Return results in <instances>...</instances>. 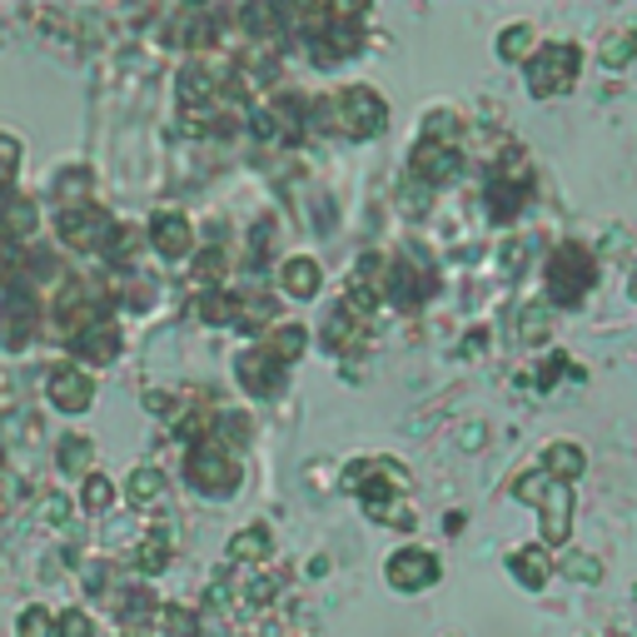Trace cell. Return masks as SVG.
Wrapping results in <instances>:
<instances>
[{
	"label": "cell",
	"instance_id": "9",
	"mask_svg": "<svg viewBox=\"0 0 637 637\" xmlns=\"http://www.w3.org/2000/svg\"><path fill=\"white\" fill-rule=\"evenodd\" d=\"M239 378H244L249 394L270 399V394H280V384H284V364L270 354V349H249V354L239 359Z\"/></svg>",
	"mask_w": 637,
	"mask_h": 637
},
{
	"label": "cell",
	"instance_id": "24",
	"mask_svg": "<svg viewBox=\"0 0 637 637\" xmlns=\"http://www.w3.org/2000/svg\"><path fill=\"white\" fill-rule=\"evenodd\" d=\"M110 498H115V488L105 478H90L86 484V508H110Z\"/></svg>",
	"mask_w": 637,
	"mask_h": 637
},
{
	"label": "cell",
	"instance_id": "12",
	"mask_svg": "<svg viewBox=\"0 0 637 637\" xmlns=\"http://www.w3.org/2000/svg\"><path fill=\"white\" fill-rule=\"evenodd\" d=\"M150 239L164 260H180V254H190V219H184L180 209H160V215L150 219Z\"/></svg>",
	"mask_w": 637,
	"mask_h": 637
},
{
	"label": "cell",
	"instance_id": "22",
	"mask_svg": "<svg viewBox=\"0 0 637 637\" xmlns=\"http://www.w3.org/2000/svg\"><path fill=\"white\" fill-rule=\"evenodd\" d=\"M528 25H513V31H508L503 35V45H498V55H503V60H519V55H523V45H528Z\"/></svg>",
	"mask_w": 637,
	"mask_h": 637
},
{
	"label": "cell",
	"instance_id": "23",
	"mask_svg": "<svg viewBox=\"0 0 637 637\" xmlns=\"http://www.w3.org/2000/svg\"><path fill=\"white\" fill-rule=\"evenodd\" d=\"M633 50H637V35H613V45L603 50V66H623Z\"/></svg>",
	"mask_w": 637,
	"mask_h": 637
},
{
	"label": "cell",
	"instance_id": "3",
	"mask_svg": "<svg viewBox=\"0 0 637 637\" xmlns=\"http://www.w3.org/2000/svg\"><path fill=\"white\" fill-rule=\"evenodd\" d=\"M184 474H190V484L200 488V493H235V478H239V468H235V458L219 448V439H205V443H195L190 448V464H184Z\"/></svg>",
	"mask_w": 637,
	"mask_h": 637
},
{
	"label": "cell",
	"instance_id": "11",
	"mask_svg": "<svg viewBox=\"0 0 637 637\" xmlns=\"http://www.w3.org/2000/svg\"><path fill=\"white\" fill-rule=\"evenodd\" d=\"M70 349H76V359H90V364H110V359L120 354V329L110 325V319H95V325H86L76 339H70Z\"/></svg>",
	"mask_w": 637,
	"mask_h": 637
},
{
	"label": "cell",
	"instance_id": "26",
	"mask_svg": "<svg viewBox=\"0 0 637 637\" xmlns=\"http://www.w3.org/2000/svg\"><path fill=\"white\" fill-rule=\"evenodd\" d=\"M140 553H145V568H150V572H160V568H164V538H150Z\"/></svg>",
	"mask_w": 637,
	"mask_h": 637
},
{
	"label": "cell",
	"instance_id": "10",
	"mask_svg": "<svg viewBox=\"0 0 637 637\" xmlns=\"http://www.w3.org/2000/svg\"><path fill=\"white\" fill-rule=\"evenodd\" d=\"M458 150L454 145H439L433 135H423L419 145H413V170L423 174V180H433V184H443V180H454L458 174Z\"/></svg>",
	"mask_w": 637,
	"mask_h": 637
},
{
	"label": "cell",
	"instance_id": "6",
	"mask_svg": "<svg viewBox=\"0 0 637 637\" xmlns=\"http://www.w3.org/2000/svg\"><path fill=\"white\" fill-rule=\"evenodd\" d=\"M389 583L399 588V593H419V588L439 583V562H433V553H423V548H399L389 558Z\"/></svg>",
	"mask_w": 637,
	"mask_h": 637
},
{
	"label": "cell",
	"instance_id": "2",
	"mask_svg": "<svg viewBox=\"0 0 637 637\" xmlns=\"http://www.w3.org/2000/svg\"><path fill=\"white\" fill-rule=\"evenodd\" d=\"M593 284V254L578 244H558V254L548 260V294L558 304H578Z\"/></svg>",
	"mask_w": 637,
	"mask_h": 637
},
{
	"label": "cell",
	"instance_id": "1",
	"mask_svg": "<svg viewBox=\"0 0 637 637\" xmlns=\"http://www.w3.org/2000/svg\"><path fill=\"white\" fill-rule=\"evenodd\" d=\"M578 66H583V50L578 45H568V41H548V45H538L533 50V60H528V90L533 95H562V90L578 80Z\"/></svg>",
	"mask_w": 637,
	"mask_h": 637
},
{
	"label": "cell",
	"instance_id": "17",
	"mask_svg": "<svg viewBox=\"0 0 637 637\" xmlns=\"http://www.w3.org/2000/svg\"><path fill=\"white\" fill-rule=\"evenodd\" d=\"M264 553H270V533H264V528H244L235 543H229V558H239V562L264 558Z\"/></svg>",
	"mask_w": 637,
	"mask_h": 637
},
{
	"label": "cell",
	"instance_id": "7",
	"mask_svg": "<svg viewBox=\"0 0 637 637\" xmlns=\"http://www.w3.org/2000/svg\"><path fill=\"white\" fill-rule=\"evenodd\" d=\"M90 399H95V378H90L86 368L66 364V368H55V374H50V403H55V409L86 413Z\"/></svg>",
	"mask_w": 637,
	"mask_h": 637
},
{
	"label": "cell",
	"instance_id": "13",
	"mask_svg": "<svg viewBox=\"0 0 637 637\" xmlns=\"http://www.w3.org/2000/svg\"><path fill=\"white\" fill-rule=\"evenodd\" d=\"M543 468L553 474V484H572V478H583L588 458H583L578 443H553L548 454H543Z\"/></svg>",
	"mask_w": 637,
	"mask_h": 637
},
{
	"label": "cell",
	"instance_id": "18",
	"mask_svg": "<svg viewBox=\"0 0 637 637\" xmlns=\"http://www.w3.org/2000/svg\"><path fill=\"white\" fill-rule=\"evenodd\" d=\"M270 354L280 359V364H289L294 354H304V329L299 325H280V329H274V339H270Z\"/></svg>",
	"mask_w": 637,
	"mask_h": 637
},
{
	"label": "cell",
	"instance_id": "19",
	"mask_svg": "<svg viewBox=\"0 0 637 637\" xmlns=\"http://www.w3.org/2000/svg\"><path fill=\"white\" fill-rule=\"evenodd\" d=\"M160 493H164L160 468H135V474H130V498H135V503H150V498H160Z\"/></svg>",
	"mask_w": 637,
	"mask_h": 637
},
{
	"label": "cell",
	"instance_id": "8",
	"mask_svg": "<svg viewBox=\"0 0 637 637\" xmlns=\"http://www.w3.org/2000/svg\"><path fill=\"white\" fill-rule=\"evenodd\" d=\"M55 229L66 235V244H76V249H95V244H105L110 219L100 215L95 205H80V209H66V215L55 219Z\"/></svg>",
	"mask_w": 637,
	"mask_h": 637
},
{
	"label": "cell",
	"instance_id": "16",
	"mask_svg": "<svg viewBox=\"0 0 637 637\" xmlns=\"http://www.w3.org/2000/svg\"><path fill=\"white\" fill-rule=\"evenodd\" d=\"M508 568L519 572V583L523 588H543L548 583V568H543V553H533V548H519L513 558H508Z\"/></svg>",
	"mask_w": 637,
	"mask_h": 637
},
{
	"label": "cell",
	"instance_id": "27",
	"mask_svg": "<svg viewBox=\"0 0 637 637\" xmlns=\"http://www.w3.org/2000/svg\"><path fill=\"white\" fill-rule=\"evenodd\" d=\"M633 299H637V274H633Z\"/></svg>",
	"mask_w": 637,
	"mask_h": 637
},
{
	"label": "cell",
	"instance_id": "5",
	"mask_svg": "<svg viewBox=\"0 0 637 637\" xmlns=\"http://www.w3.org/2000/svg\"><path fill=\"white\" fill-rule=\"evenodd\" d=\"M339 120H344V130L349 135H378L384 130V120H389V105L374 95L368 86H354V90H344V100H339Z\"/></svg>",
	"mask_w": 637,
	"mask_h": 637
},
{
	"label": "cell",
	"instance_id": "14",
	"mask_svg": "<svg viewBox=\"0 0 637 637\" xmlns=\"http://www.w3.org/2000/svg\"><path fill=\"white\" fill-rule=\"evenodd\" d=\"M284 289H289L294 299H314V294H319V264H314V260H289V264H284Z\"/></svg>",
	"mask_w": 637,
	"mask_h": 637
},
{
	"label": "cell",
	"instance_id": "4",
	"mask_svg": "<svg viewBox=\"0 0 637 637\" xmlns=\"http://www.w3.org/2000/svg\"><path fill=\"white\" fill-rule=\"evenodd\" d=\"M519 498L523 503H543L548 508V523H543V538L548 543H562L568 538V513H572V488L568 484H533V478H523L519 484Z\"/></svg>",
	"mask_w": 637,
	"mask_h": 637
},
{
	"label": "cell",
	"instance_id": "15",
	"mask_svg": "<svg viewBox=\"0 0 637 637\" xmlns=\"http://www.w3.org/2000/svg\"><path fill=\"white\" fill-rule=\"evenodd\" d=\"M0 225H5L11 239H25L35 229V205L31 200H5V205H0Z\"/></svg>",
	"mask_w": 637,
	"mask_h": 637
},
{
	"label": "cell",
	"instance_id": "21",
	"mask_svg": "<svg viewBox=\"0 0 637 637\" xmlns=\"http://www.w3.org/2000/svg\"><path fill=\"white\" fill-rule=\"evenodd\" d=\"M90 458V439H80V433H70L66 443H60V468H70V474H80Z\"/></svg>",
	"mask_w": 637,
	"mask_h": 637
},
{
	"label": "cell",
	"instance_id": "20",
	"mask_svg": "<svg viewBox=\"0 0 637 637\" xmlns=\"http://www.w3.org/2000/svg\"><path fill=\"white\" fill-rule=\"evenodd\" d=\"M50 613H45V607H25L21 617H15V633L21 637H50Z\"/></svg>",
	"mask_w": 637,
	"mask_h": 637
},
{
	"label": "cell",
	"instance_id": "25",
	"mask_svg": "<svg viewBox=\"0 0 637 637\" xmlns=\"http://www.w3.org/2000/svg\"><path fill=\"white\" fill-rule=\"evenodd\" d=\"M562 572H568V578H583V583H598V578H603V568H598V562H578V558H568L562 562Z\"/></svg>",
	"mask_w": 637,
	"mask_h": 637
}]
</instances>
